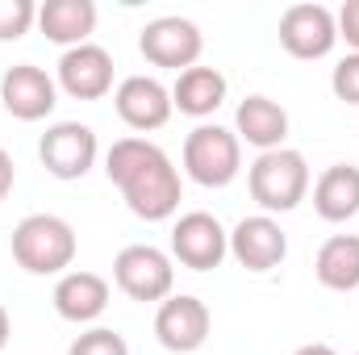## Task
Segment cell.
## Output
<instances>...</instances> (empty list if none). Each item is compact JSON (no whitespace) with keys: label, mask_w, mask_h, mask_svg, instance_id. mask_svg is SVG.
Wrapping results in <instances>:
<instances>
[{"label":"cell","mask_w":359,"mask_h":355,"mask_svg":"<svg viewBox=\"0 0 359 355\" xmlns=\"http://www.w3.org/2000/svg\"><path fill=\"white\" fill-rule=\"evenodd\" d=\"M247 188L251 201L264 213H292L305 196H309V163L301 151L280 147V151H264L255 155V163L247 168Z\"/></svg>","instance_id":"3957f363"},{"label":"cell","mask_w":359,"mask_h":355,"mask_svg":"<svg viewBox=\"0 0 359 355\" xmlns=\"http://www.w3.org/2000/svg\"><path fill=\"white\" fill-rule=\"evenodd\" d=\"M292 355H339L330 343H305V347H297Z\"/></svg>","instance_id":"4316f807"},{"label":"cell","mask_w":359,"mask_h":355,"mask_svg":"<svg viewBox=\"0 0 359 355\" xmlns=\"http://www.w3.org/2000/svg\"><path fill=\"white\" fill-rule=\"evenodd\" d=\"M113 284L142 305H163L176 288V260L151 243H130L113 260Z\"/></svg>","instance_id":"5b68a950"},{"label":"cell","mask_w":359,"mask_h":355,"mask_svg":"<svg viewBox=\"0 0 359 355\" xmlns=\"http://www.w3.org/2000/svg\"><path fill=\"white\" fill-rule=\"evenodd\" d=\"M226 255H230V230L213 213L192 209V213L176 217V226H172V260L176 264L192 267V272H213V267H222Z\"/></svg>","instance_id":"ba28073f"},{"label":"cell","mask_w":359,"mask_h":355,"mask_svg":"<svg viewBox=\"0 0 359 355\" xmlns=\"http://www.w3.org/2000/svg\"><path fill=\"white\" fill-rule=\"evenodd\" d=\"M104 176H109V184H117L121 201L142 222H168V217H176L180 201H184L180 168L168 159V151L159 142H151L142 134H126V138H117L109 147Z\"/></svg>","instance_id":"6da1fadb"},{"label":"cell","mask_w":359,"mask_h":355,"mask_svg":"<svg viewBox=\"0 0 359 355\" xmlns=\"http://www.w3.org/2000/svg\"><path fill=\"white\" fill-rule=\"evenodd\" d=\"M138 51H142V59L147 63H155V67H168V72H188V67H196L201 63V51H205V34H201V25L196 21H188V17H155V21H147L142 25V34H138Z\"/></svg>","instance_id":"8992f818"},{"label":"cell","mask_w":359,"mask_h":355,"mask_svg":"<svg viewBox=\"0 0 359 355\" xmlns=\"http://www.w3.org/2000/svg\"><path fill=\"white\" fill-rule=\"evenodd\" d=\"M76 230L55 213H29L13 230V260L29 276H63L76 264Z\"/></svg>","instance_id":"7a4b0ae2"},{"label":"cell","mask_w":359,"mask_h":355,"mask_svg":"<svg viewBox=\"0 0 359 355\" xmlns=\"http://www.w3.org/2000/svg\"><path fill=\"white\" fill-rule=\"evenodd\" d=\"M113 109L117 117L138 130V134H151V130H163L168 117L176 113L172 109V88H163L155 76H126L117 92H113Z\"/></svg>","instance_id":"8fae6325"},{"label":"cell","mask_w":359,"mask_h":355,"mask_svg":"<svg viewBox=\"0 0 359 355\" xmlns=\"http://www.w3.org/2000/svg\"><path fill=\"white\" fill-rule=\"evenodd\" d=\"M96 155H100L96 130L84 121H55L38 142V159L55 180H84Z\"/></svg>","instance_id":"52a82bcc"},{"label":"cell","mask_w":359,"mask_h":355,"mask_svg":"<svg viewBox=\"0 0 359 355\" xmlns=\"http://www.w3.org/2000/svg\"><path fill=\"white\" fill-rule=\"evenodd\" d=\"M59 88L76 100H100L113 92V55L96 42L72 46L59 59Z\"/></svg>","instance_id":"5bb4252c"},{"label":"cell","mask_w":359,"mask_h":355,"mask_svg":"<svg viewBox=\"0 0 359 355\" xmlns=\"http://www.w3.org/2000/svg\"><path fill=\"white\" fill-rule=\"evenodd\" d=\"M50 301H55V314H59L63 322L88 326V322H96V318L109 309V280H104L100 272H84V267L63 272Z\"/></svg>","instance_id":"9a60e30c"},{"label":"cell","mask_w":359,"mask_h":355,"mask_svg":"<svg viewBox=\"0 0 359 355\" xmlns=\"http://www.w3.org/2000/svg\"><path fill=\"white\" fill-rule=\"evenodd\" d=\"M234 134H238V142L255 147L259 155H264V151H280L284 138H288V113H284L280 100L255 92V96H247V100L238 105V113H234Z\"/></svg>","instance_id":"2e32d148"},{"label":"cell","mask_w":359,"mask_h":355,"mask_svg":"<svg viewBox=\"0 0 359 355\" xmlns=\"http://www.w3.org/2000/svg\"><path fill=\"white\" fill-rule=\"evenodd\" d=\"M0 100H4L8 117H17V121H42L59 105V84L42 67H34V63H17L0 80Z\"/></svg>","instance_id":"4fadbf2b"},{"label":"cell","mask_w":359,"mask_h":355,"mask_svg":"<svg viewBox=\"0 0 359 355\" xmlns=\"http://www.w3.org/2000/svg\"><path fill=\"white\" fill-rule=\"evenodd\" d=\"M13 184H17V168H13V155L0 147V201L13 192Z\"/></svg>","instance_id":"d4e9b609"},{"label":"cell","mask_w":359,"mask_h":355,"mask_svg":"<svg viewBox=\"0 0 359 355\" xmlns=\"http://www.w3.org/2000/svg\"><path fill=\"white\" fill-rule=\"evenodd\" d=\"M313 209L322 222H351L359 213V168L351 163H330L313 180Z\"/></svg>","instance_id":"ac0fdd59"},{"label":"cell","mask_w":359,"mask_h":355,"mask_svg":"<svg viewBox=\"0 0 359 355\" xmlns=\"http://www.w3.org/2000/svg\"><path fill=\"white\" fill-rule=\"evenodd\" d=\"M230 255L247 272H271L288 260V234L268 213H251L230 230Z\"/></svg>","instance_id":"7c38bea8"},{"label":"cell","mask_w":359,"mask_h":355,"mask_svg":"<svg viewBox=\"0 0 359 355\" xmlns=\"http://www.w3.org/2000/svg\"><path fill=\"white\" fill-rule=\"evenodd\" d=\"M330 88H334V96H339V100L359 105V51L343 55V59L334 63V72H330Z\"/></svg>","instance_id":"603a6c76"},{"label":"cell","mask_w":359,"mask_h":355,"mask_svg":"<svg viewBox=\"0 0 359 355\" xmlns=\"http://www.w3.org/2000/svg\"><path fill=\"white\" fill-rule=\"evenodd\" d=\"M34 21H38V4L34 0H0V42L25 38Z\"/></svg>","instance_id":"44dd1931"},{"label":"cell","mask_w":359,"mask_h":355,"mask_svg":"<svg viewBox=\"0 0 359 355\" xmlns=\"http://www.w3.org/2000/svg\"><path fill=\"white\" fill-rule=\"evenodd\" d=\"M334 21H339V38H343L351 51H359V0H347V4L334 13Z\"/></svg>","instance_id":"cb8c5ba5"},{"label":"cell","mask_w":359,"mask_h":355,"mask_svg":"<svg viewBox=\"0 0 359 355\" xmlns=\"http://www.w3.org/2000/svg\"><path fill=\"white\" fill-rule=\"evenodd\" d=\"M213 330V314L201 297L192 293H172L159 309H155V339L176 355H192L205 347Z\"/></svg>","instance_id":"30bf717a"},{"label":"cell","mask_w":359,"mask_h":355,"mask_svg":"<svg viewBox=\"0 0 359 355\" xmlns=\"http://www.w3.org/2000/svg\"><path fill=\"white\" fill-rule=\"evenodd\" d=\"M67 355H130V343L117 330H109V326H92L84 335H76Z\"/></svg>","instance_id":"7402d4cb"},{"label":"cell","mask_w":359,"mask_h":355,"mask_svg":"<svg viewBox=\"0 0 359 355\" xmlns=\"http://www.w3.org/2000/svg\"><path fill=\"white\" fill-rule=\"evenodd\" d=\"M355 355H359V351H355Z\"/></svg>","instance_id":"83f0119b"},{"label":"cell","mask_w":359,"mask_h":355,"mask_svg":"<svg viewBox=\"0 0 359 355\" xmlns=\"http://www.w3.org/2000/svg\"><path fill=\"white\" fill-rule=\"evenodd\" d=\"M334 42H339L334 8L313 4V0H301V4L284 8V17H280V46L292 59H326L334 51Z\"/></svg>","instance_id":"9c48e42d"},{"label":"cell","mask_w":359,"mask_h":355,"mask_svg":"<svg viewBox=\"0 0 359 355\" xmlns=\"http://www.w3.org/2000/svg\"><path fill=\"white\" fill-rule=\"evenodd\" d=\"M226 76L217 72V67H205V63H196V67H188V72H180L176 84H172V109H180L184 117H213L217 109H222V100H226Z\"/></svg>","instance_id":"e0dca14e"},{"label":"cell","mask_w":359,"mask_h":355,"mask_svg":"<svg viewBox=\"0 0 359 355\" xmlns=\"http://www.w3.org/2000/svg\"><path fill=\"white\" fill-rule=\"evenodd\" d=\"M313 276L330 293H355L359 288V234H334L318 247Z\"/></svg>","instance_id":"ffe728a7"},{"label":"cell","mask_w":359,"mask_h":355,"mask_svg":"<svg viewBox=\"0 0 359 355\" xmlns=\"http://www.w3.org/2000/svg\"><path fill=\"white\" fill-rule=\"evenodd\" d=\"M38 29L59 46H84L96 29V4L92 0H46L38 4Z\"/></svg>","instance_id":"d6986e66"},{"label":"cell","mask_w":359,"mask_h":355,"mask_svg":"<svg viewBox=\"0 0 359 355\" xmlns=\"http://www.w3.org/2000/svg\"><path fill=\"white\" fill-rule=\"evenodd\" d=\"M8 339H13V318H8V309L0 305V351L8 347Z\"/></svg>","instance_id":"484cf974"},{"label":"cell","mask_w":359,"mask_h":355,"mask_svg":"<svg viewBox=\"0 0 359 355\" xmlns=\"http://www.w3.org/2000/svg\"><path fill=\"white\" fill-rule=\"evenodd\" d=\"M184 172L196 180L201 188H226L243 172V142L234 130L217 126V121H201L188 138H184Z\"/></svg>","instance_id":"277c9868"}]
</instances>
